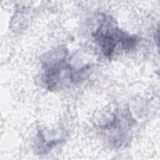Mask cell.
<instances>
[{
  "instance_id": "obj_2",
  "label": "cell",
  "mask_w": 160,
  "mask_h": 160,
  "mask_svg": "<svg viewBox=\"0 0 160 160\" xmlns=\"http://www.w3.org/2000/svg\"><path fill=\"white\" fill-rule=\"evenodd\" d=\"M94 40L100 46L103 54L111 58L116 48L121 44L124 49H131L135 46L138 41L136 36L128 34L116 27H105L102 25L93 34Z\"/></svg>"
},
{
  "instance_id": "obj_1",
  "label": "cell",
  "mask_w": 160,
  "mask_h": 160,
  "mask_svg": "<svg viewBox=\"0 0 160 160\" xmlns=\"http://www.w3.org/2000/svg\"><path fill=\"white\" fill-rule=\"evenodd\" d=\"M65 51L58 56L56 55L55 58L51 57L45 61L44 66V73L42 81L46 88L49 90H54L59 85L68 81H73L81 76L79 71L74 70L72 67L66 62Z\"/></svg>"
}]
</instances>
